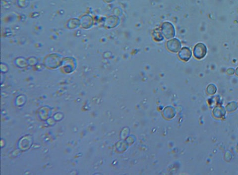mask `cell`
<instances>
[{"label": "cell", "instance_id": "cell-4", "mask_svg": "<svg viewBox=\"0 0 238 175\" xmlns=\"http://www.w3.org/2000/svg\"><path fill=\"white\" fill-rule=\"evenodd\" d=\"M178 56L180 59L187 61H189L192 56V52L189 48L184 47L179 52Z\"/></svg>", "mask_w": 238, "mask_h": 175}, {"label": "cell", "instance_id": "cell-1", "mask_svg": "<svg viewBox=\"0 0 238 175\" xmlns=\"http://www.w3.org/2000/svg\"><path fill=\"white\" fill-rule=\"evenodd\" d=\"M161 31L162 35L166 39L172 38L175 35L174 27L171 23L166 22L162 24Z\"/></svg>", "mask_w": 238, "mask_h": 175}, {"label": "cell", "instance_id": "cell-2", "mask_svg": "<svg viewBox=\"0 0 238 175\" xmlns=\"http://www.w3.org/2000/svg\"><path fill=\"white\" fill-rule=\"evenodd\" d=\"M207 53V48L203 43H198L193 49V54L197 59H203Z\"/></svg>", "mask_w": 238, "mask_h": 175}, {"label": "cell", "instance_id": "cell-3", "mask_svg": "<svg viewBox=\"0 0 238 175\" xmlns=\"http://www.w3.org/2000/svg\"><path fill=\"white\" fill-rule=\"evenodd\" d=\"M167 48L170 52L177 53L181 48V43L177 39H173L167 42Z\"/></svg>", "mask_w": 238, "mask_h": 175}, {"label": "cell", "instance_id": "cell-5", "mask_svg": "<svg viewBox=\"0 0 238 175\" xmlns=\"http://www.w3.org/2000/svg\"><path fill=\"white\" fill-rule=\"evenodd\" d=\"M214 116L216 118H220L222 117L225 114V111L223 107H216L213 111Z\"/></svg>", "mask_w": 238, "mask_h": 175}, {"label": "cell", "instance_id": "cell-8", "mask_svg": "<svg viewBox=\"0 0 238 175\" xmlns=\"http://www.w3.org/2000/svg\"><path fill=\"white\" fill-rule=\"evenodd\" d=\"M153 36L154 37V39H155V40L158 41H162L163 38V36H162L161 33L159 32V31H155V32H154Z\"/></svg>", "mask_w": 238, "mask_h": 175}, {"label": "cell", "instance_id": "cell-10", "mask_svg": "<svg viewBox=\"0 0 238 175\" xmlns=\"http://www.w3.org/2000/svg\"><path fill=\"white\" fill-rule=\"evenodd\" d=\"M236 74L237 76H238V67L236 69Z\"/></svg>", "mask_w": 238, "mask_h": 175}, {"label": "cell", "instance_id": "cell-6", "mask_svg": "<svg viewBox=\"0 0 238 175\" xmlns=\"http://www.w3.org/2000/svg\"><path fill=\"white\" fill-rule=\"evenodd\" d=\"M237 108V105L235 102H230L227 104L226 107V110H227V111L228 112L233 111L236 109Z\"/></svg>", "mask_w": 238, "mask_h": 175}, {"label": "cell", "instance_id": "cell-9", "mask_svg": "<svg viewBox=\"0 0 238 175\" xmlns=\"http://www.w3.org/2000/svg\"><path fill=\"white\" fill-rule=\"evenodd\" d=\"M227 74L229 75H233L235 73V70L232 68H230L228 69L226 71Z\"/></svg>", "mask_w": 238, "mask_h": 175}, {"label": "cell", "instance_id": "cell-7", "mask_svg": "<svg viewBox=\"0 0 238 175\" xmlns=\"http://www.w3.org/2000/svg\"><path fill=\"white\" fill-rule=\"evenodd\" d=\"M217 89L214 84H210L207 88V92L210 95H213L216 92Z\"/></svg>", "mask_w": 238, "mask_h": 175}]
</instances>
